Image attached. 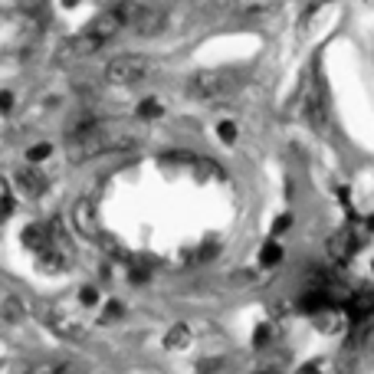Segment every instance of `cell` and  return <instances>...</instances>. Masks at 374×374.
<instances>
[{
    "label": "cell",
    "mask_w": 374,
    "mask_h": 374,
    "mask_svg": "<svg viewBox=\"0 0 374 374\" xmlns=\"http://www.w3.org/2000/svg\"><path fill=\"white\" fill-rule=\"evenodd\" d=\"M118 145V128L105 122H89L75 132H66V154L73 164H82V161H92L105 154L109 148Z\"/></svg>",
    "instance_id": "1"
},
{
    "label": "cell",
    "mask_w": 374,
    "mask_h": 374,
    "mask_svg": "<svg viewBox=\"0 0 374 374\" xmlns=\"http://www.w3.org/2000/svg\"><path fill=\"white\" fill-rule=\"evenodd\" d=\"M237 82H240V75H233V73H224V69H200V73H194L187 79L184 92L190 99L213 102V99H220V96H226V92H233Z\"/></svg>",
    "instance_id": "2"
},
{
    "label": "cell",
    "mask_w": 374,
    "mask_h": 374,
    "mask_svg": "<svg viewBox=\"0 0 374 374\" xmlns=\"http://www.w3.org/2000/svg\"><path fill=\"white\" fill-rule=\"evenodd\" d=\"M115 10H118V17H122V24L132 26V30L141 33V37H154V33L164 26L161 13L151 10V7H145V3H138V0H122Z\"/></svg>",
    "instance_id": "3"
},
{
    "label": "cell",
    "mask_w": 374,
    "mask_h": 374,
    "mask_svg": "<svg viewBox=\"0 0 374 374\" xmlns=\"http://www.w3.org/2000/svg\"><path fill=\"white\" fill-rule=\"evenodd\" d=\"M151 62L145 56H115L105 62V82L112 86H135L141 79H148Z\"/></svg>",
    "instance_id": "4"
},
{
    "label": "cell",
    "mask_w": 374,
    "mask_h": 374,
    "mask_svg": "<svg viewBox=\"0 0 374 374\" xmlns=\"http://www.w3.org/2000/svg\"><path fill=\"white\" fill-rule=\"evenodd\" d=\"M362 243H364V233L351 230V226H341V230H335L332 237L325 240V253H328V260L348 262L351 256L362 249Z\"/></svg>",
    "instance_id": "5"
},
{
    "label": "cell",
    "mask_w": 374,
    "mask_h": 374,
    "mask_svg": "<svg viewBox=\"0 0 374 374\" xmlns=\"http://www.w3.org/2000/svg\"><path fill=\"white\" fill-rule=\"evenodd\" d=\"M43 322H46V328H50L53 335H60V338H66V341H82L86 338V328L75 322L69 312H62V309H56V305H43Z\"/></svg>",
    "instance_id": "6"
},
{
    "label": "cell",
    "mask_w": 374,
    "mask_h": 374,
    "mask_svg": "<svg viewBox=\"0 0 374 374\" xmlns=\"http://www.w3.org/2000/svg\"><path fill=\"white\" fill-rule=\"evenodd\" d=\"M69 217H73V226L79 237L86 240H99L102 230H99V213H96V204L89 197H79L73 204V211H69Z\"/></svg>",
    "instance_id": "7"
},
{
    "label": "cell",
    "mask_w": 374,
    "mask_h": 374,
    "mask_svg": "<svg viewBox=\"0 0 374 374\" xmlns=\"http://www.w3.org/2000/svg\"><path fill=\"white\" fill-rule=\"evenodd\" d=\"M305 118H309L312 132L315 135H332V105H328V99L325 96H309V102H305Z\"/></svg>",
    "instance_id": "8"
},
{
    "label": "cell",
    "mask_w": 374,
    "mask_h": 374,
    "mask_svg": "<svg viewBox=\"0 0 374 374\" xmlns=\"http://www.w3.org/2000/svg\"><path fill=\"white\" fill-rule=\"evenodd\" d=\"M312 322H315V328L322 332V335H338V332H345L348 328V312L341 309V305H325L322 312H315L312 315Z\"/></svg>",
    "instance_id": "9"
},
{
    "label": "cell",
    "mask_w": 374,
    "mask_h": 374,
    "mask_svg": "<svg viewBox=\"0 0 374 374\" xmlns=\"http://www.w3.org/2000/svg\"><path fill=\"white\" fill-rule=\"evenodd\" d=\"M17 187H20V194H26L30 200H37L46 194L50 181H46V175H39L37 168L30 164V168H20V171H17Z\"/></svg>",
    "instance_id": "10"
},
{
    "label": "cell",
    "mask_w": 374,
    "mask_h": 374,
    "mask_svg": "<svg viewBox=\"0 0 374 374\" xmlns=\"http://www.w3.org/2000/svg\"><path fill=\"white\" fill-rule=\"evenodd\" d=\"M86 30L92 33V37H99L102 43H109L112 37H118V30H125V24H122V17H118V10L112 7V10L99 13V17H96V20L86 26Z\"/></svg>",
    "instance_id": "11"
},
{
    "label": "cell",
    "mask_w": 374,
    "mask_h": 374,
    "mask_svg": "<svg viewBox=\"0 0 374 374\" xmlns=\"http://www.w3.org/2000/svg\"><path fill=\"white\" fill-rule=\"evenodd\" d=\"M348 348L364 351V355H374V319H368V322H358V325H355Z\"/></svg>",
    "instance_id": "12"
},
{
    "label": "cell",
    "mask_w": 374,
    "mask_h": 374,
    "mask_svg": "<svg viewBox=\"0 0 374 374\" xmlns=\"http://www.w3.org/2000/svg\"><path fill=\"white\" fill-rule=\"evenodd\" d=\"M109 43H102L99 37H92L89 30H82V33H75L73 39H69V50L75 53V56H96L99 50H105Z\"/></svg>",
    "instance_id": "13"
},
{
    "label": "cell",
    "mask_w": 374,
    "mask_h": 374,
    "mask_svg": "<svg viewBox=\"0 0 374 374\" xmlns=\"http://www.w3.org/2000/svg\"><path fill=\"white\" fill-rule=\"evenodd\" d=\"M0 319H3V322H10V325L24 322V319H26L24 299H20V296H13V292H7V296L0 299Z\"/></svg>",
    "instance_id": "14"
},
{
    "label": "cell",
    "mask_w": 374,
    "mask_h": 374,
    "mask_svg": "<svg viewBox=\"0 0 374 374\" xmlns=\"http://www.w3.org/2000/svg\"><path fill=\"white\" fill-rule=\"evenodd\" d=\"M190 345V328L184 322H177L168 328V335H164V348L168 351H184Z\"/></svg>",
    "instance_id": "15"
},
{
    "label": "cell",
    "mask_w": 374,
    "mask_h": 374,
    "mask_svg": "<svg viewBox=\"0 0 374 374\" xmlns=\"http://www.w3.org/2000/svg\"><path fill=\"white\" fill-rule=\"evenodd\" d=\"M190 171H194V177H197V181L224 177V171H220V168H217V164H213L211 158H200V154H194V161H190Z\"/></svg>",
    "instance_id": "16"
},
{
    "label": "cell",
    "mask_w": 374,
    "mask_h": 374,
    "mask_svg": "<svg viewBox=\"0 0 374 374\" xmlns=\"http://www.w3.org/2000/svg\"><path fill=\"white\" fill-rule=\"evenodd\" d=\"M260 262L266 266V269H273V266H279V262H283V247H279L276 240H269V243H262V249H260Z\"/></svg>",
    "instance_id": "17"
},
{
    "label": "cell",
    "mask_w": 374,
    "mask_h": 374,
    "mask_svg": "<svg viewBox=\"0 0 374 374\" xmlns=\"http://www.w3.org/2000/svg\"><path fill=\"white\" fill-rule=\"evenodd\" d=\"M128 279H132V286H145L151 279V262L148 260H135L128 266Z\"/></svg>",
    "instance_id": "18"
},
{
    "label": "cell",
    "mask_w": 374,
    "mask_h": 374,
    "mask_svg": "<svg viewBox=\"0 0 374 374\" xmlns=\"http://www.w3.org/2000/svg\"><path fill=\"white\" fill-rule=\"evenodd\" d=\"M164 115V105L158 99H145L141 105H138V118L141 122H151V118H161Z\"/></svg>",
    "instance_id": "19"
},
{
    "label": "cell",
    "mask_w": 374,
    "mask_h": 374,
    "mask_svg": "<svg viewBox=\"0 0 374 374\" xmlns=\"http://www.w3.org/2000/svg\"><path fill=\"white\" fill-rule=\"evenodd\" d=\"M269 341H273V325L260 322L256 328H253V348H266Z\"/></svg>",
    "instance_id": "20"
},
{
    "label": "cell",
    "mask_w": 374,
    "mask_h": 374,
    "mask_svg": "<svg viewBox=\"0 0 374 374\" xmlns=\"http://www.w3.org/2000/svg\"><path fill=\"white\" fill-rule=\"evenodd\" d=\"M13 213V200H10V184H7V181H3V177H0V224H3V220H7V217H10Z\"/></svg>",
    "instance_id": "21"
},
{
    "label": "cell",
    "mask_w": 374,
    "mask_h": 374,
    "mask_svg": "<svg viewBox=\"0 0 374 374\" xmlns=\"http://www.w3.org/2000/svg\"><path fill=\"white\" fill-rule=\"evenodd\" d=\"M211 256H217V243H213V240L200 243V247L194 249V253H187V260H190V262H207Z\"/></svg>",
    "instance_id": "22"
},
{
    "label": "cell",
    "mask_w": 374,
    "mask_h": 374,
    "mask_svg": "<svg viewBox=\"0 0 374 374\" xmlns=\"http://www.w3.org/2000/svg\"><path fill=\"white\" fill-rule=\"evenodd\" d=\"M50 154H53V145L39 141V145H33V148H26V161H30V164H39V161H46Z\"/></svg>",
    "instance_id": "23"
},
{
    "label": "cell",
    "mask_w": 374,
    "mask_h": 374,
    "mask_svg": "<svg viewBox=\"0 0 374 374\" xmlns=\"http://www.w3.org/2000/svg\"><path fill=\"white\" fill-rule=\"evenodd\" d=\"M99 243H102V249H105V253H112L115 260H125V247H122V243H118V240L112 237V233H109V237L102 233V237H99Z\"/></svg>",
    "instance_id": "24"
},
{
    "label": "cell",
    "mask_w": 374,
    "mask_h": 374,
    "mask_svg": "<svg viewBox=\"0 0 374 374\" xmlns=\"http://www.w3.org/2000/svg\"><path fill=\"white\" fill-rule=\"evenodd\" d=\"M292 224H296V217H292V211L279 213V217L273 220V237H283V233H286V230H289Z\"/></svg>",
    "instance_id": "25"
},
{
    "label": "cell",
    "mask_w": 374,
    "mask_h": 374,
    "mask_svg": "<svg viewBox=\"0 0 374 374\" xmlns=\"http://www.w3.org/2000/svg\"><path fill=\"white\" fill-rule=\"evenodd\" d=\"M217 135H220L224 145H237V125H233V122H220V125H217Z\"/></svg>",
    "instance_id": "26"
},
{
    "label": "cell",
    "mask_w": 374,
    "mask_h": 374,
    "mask_svg": "<svg viewBox=\"0 0 374 374\" xmlns=\"http://www.w3.org/2000/svg\"><path fill=\"white\" fill-rule=\"evenodd\" d=\"M125 315V305L118 299H112L109 305H105V315H102V322H112V319H122Z\"/></svg>",
    "instance_id": "27"
},
{
    "label": "cell",
    "mask_w": 374,
    "mask_h": 374,
    "mask_svg": "<svg viewBox=\"0 0 374 374\" xmlns=\"http://www.w3.org/2000/svg\"><path fill=\"white\" fill-rule=\"evenodd\" d=\"M56 368H60V362H39V364H30L24 374H56Z\"/></svg>",
    "instance_id": "28"
},
{
    "label": "cell",
    "mask_w": 374,
    "mask_h": 374,
    "mask_svg": "<svg viewBox=\"0 0 374 374\" xmlns=\"http://www.w3.org/2000/svg\"><path fill=\"white\" fill-rule=\"evenodd\" d=\"M224 368V358H204V362L197 364V374H213Z\"/></svg>",
    "instance_id": "29"
},
{
    "label": "cell",
    "mask_w": 374,
    "mask_h": 374,
    "mask_svg": "<svg viewBox=\"0 0 374 374\" xmlns=\"http://www.w3.org/2000/svg\"><path fill=\"white\" fill-rule=\"evenodd\" d=\"M79 302H82V305H96V302H99L96 286H82V289H79Z\"/></svg>",
    "instance_id": "30"
},
{
    "label": "cell",
    "mask_w": 374,
    "mask_h": 374,
    "mask_svg": "<svg viewBox=\"0 0 374 374\" xmlns=\"http://www.w3.org/2000/svg\"><path fill=\"white\" fill-rule=\"evenodd\" d=\"M56 374H86V368H82L79 362H60Z\"/></svg>",
    "instance_id": "31"
},
{
    "label": "cell",
    "mask_w": 374,
    "mask_h": 374,
    "mask_svg": "<svg viewBox=\"0 0 374 374\" xmlns=\"http://www.w3.org/2000/svg\"><path fill=\"white\" fill-rule=\"evenodd\" d=\"M13 109V92H0V112L7 115Z\"/></svg>",
    "instance_id": "32"
},
{
    "label": "cell",
    "mask_w": 374,
    "mask_h": 374,
    "mask_svg": "<svg viewBox=\"0 0 374 374\" xmlns=\"http://www.w3.org/2000/svg\"><path fill=\"white\" fill-rule=\"evenodd\" d=\"M319 371H322V364L319 362H305V364H299V371L296 374H319Z\"/></svg>",
    "instance_id": "33"
},
{
    "label": "cell",
    "mask_w": 374,
    "mask_h": 374,
    "mask_svg": "<svg viewBox=\"0 0 374 374\" xmlns=\"http://www.w3.org/2000/svg\"><path fill=\"white\" fill-rule=\"evenodd\" d=\"M233 283H243V286H247V283H253V273H249V269H243V273H233Z\"/></svg>",
    "instance_id": "34"
},
{
    "label": "cell",
    "mask_w": 374,
    "mask_h": 374,
    "mask_svg": "<svg viewBox=\"0 0 374 374\" xmlns=\"http://www.w3.org/2000/svg\"><path fill=\"white\" fill-rule=\"evenodd\" d=\"M256 374H279V371H276V368H260Z\"/></svg>",
    "instance_id": "35"
},
{
    "label": "cell",
    "mask_w": 374,
    "mask_h": 374,
    "mask_svg": "<svg viewBox=\"0 0 374 374\" xmlns=\"http://www.w3.org/2000/svg\"><path fill=\"white\" fill-rule=\"evenodd\" d=\"M24 7H39V0H24Z\"/></svg>",
    "instance_id": "36"
},
{
    "label": "cell",
    "mask_w": 374,
    "mask_h": 374,
    "mask_svg": "<svg viewBox=\"0 0 374 374\" xmlns=\"http://www.w3.org/2000/svg\"><path fill=\"white\" fill-rule=\"evenodd\" d=\"M75 3H79V0H62V7H75Z\"/></svg>",
    "instance_id": "37"
},
{
    "label": "cell",
    "mask_w": 374,
    "mask_h": 374,
    "mask_svg": "<svg viewBox=\"0 0 374 374\" xmlns=\"http://www.w3.org/2000/svg\"><path fill=\"white\" fill-rule=\"evenodd\" d=\"M371 269H374V262H371Z\"/></svg>",
    "instance_id": "38"
},
{
    "label": "cell",
    "mask_w": 374,
    "mask_h": 374,
    "mask_svg": "<svg viewBox=\"0 0 374 374\" xmlns=\"http://www.w3.org/2000/svg\"><path fill=\"white\" fill-rule=\"evenodd\" d=\"M371 3H374V0H371Z\"/></svg>",
    "instance_id": "39"
}]
</instances>
